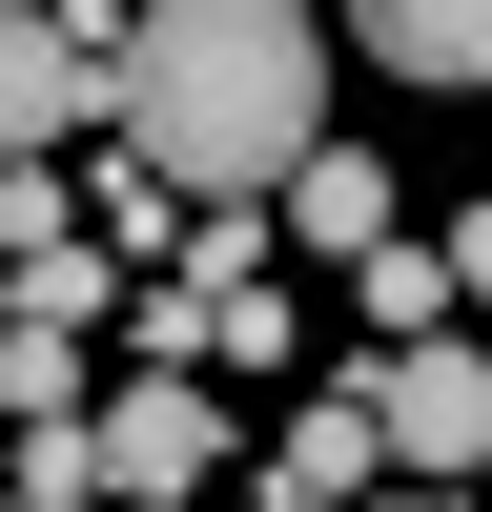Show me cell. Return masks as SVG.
Segmentation results:
<instances>
[{"label": "cell", "instance_id": "obj_1", "mask_svg": "<svg viewBox=\"0 0 492 512\" xmlns=\"http://www.w3.org/2000/svg\"><path fill=\"white\" fill-rule=\"evenodd\" d=\"M123 144H164L205 205H287L328 144V21L308 0H144L123 21Z\"/></svg>", "mask_w": 492, "mask_h": 512}, {"label": "cell", "instance_id": "obj_2", "mask_svg": "<svg viewBox=\"0 0 492 512\" xmlns=\"http://www.w3.org/2000/svg\"><path fill=\"white\" fill-rule=\"evenodd\" d=\"M205 472H226V410H205V369H123V390H103V492H123V512H185Z\"/></svg>", "mask_w": 492, "mask_h": 512}, {"label": "cell", "instance_id": "obj_3", "mask_svg": "<svg viewBox=\"0 0 492 512\" xmlns=\"http://www.w3.org/2000/svg\"><path fill=\"white\" fill-rule=\"evenodd\" d=\"M369 410H390L410 472H492V349H472V328H410V349L369 369Z\"/></svg>", "mask_w": 492, "mask_h": 512}, {"label": "cell", "instance_id": "obj_4", "mask_svg": "<svg viewBox=\"0 0 492 512\" xmlns=\"http://www.w3.org/2000/svg\"><path fill=\"white\" fill-rule=\"evenodd\" d=\"M103 103H123V41H82L62 0H21V41H0V144H41V164H62Z\"/></svg>", "mask_w": 492, "mask_h": 512}, {"label": "cell", "instance_id": "obj_5", "mask_svg": "<svg viewBox=\"0 0 492 512\" xmlns=\"http://www.w3.org/2000/svg\"><path fill=\"white\" fill-rule=\"evenodd\" d=\"M390 472H410V451H390V410H369V369H349V390H308V410H287V472H267V512H369Z\"/></svg>", "mask_w": 492, "mask_h": 512}, {"label": "cell", "instance_id": "obj_6", "mask_svg": "<svg viewBox=\"0 0 492 512\" xmlns=\"http://www.w3.org/2000/svg\"><path fill=\"white\" fill-rule=\"evenodd\" d=\"M390 226H410V205H390L369 144H308V164H287V246H308V267H369Z\"/></svg>", "mask_w": 492, "mask_h": 512}, {"label": "cell", "instance_id": "obj_7", "mask_svg": "<svg viewBox=\"0 0 492 512\" xmlns=\"http://www.w3.org/2000/svg\"><path fill=\"white\" fill-rule=\"evenodd\" d=\"M349 41L390 82H492V0H349Z\"/></svg>", "mask_w": 492, "mask_h": 512}, {"label": "cell", "instance_id": "obj_8", "mask_svg": "<svg viewBox=\"0 0 492 512\" xmlns=\"http://www.w3.org/2000/svg\"><path fill=\"white\" fill-rule=\"evenodd\" d=\"M0 390H21V431H82V328L62 308H0Z\"/></svg>", "mask_w": 492, "mask_h": 512}, {"label": "cell", "instance_id": "obj_9", "mask_svg": "<svg viewBox=\"0 0 492 512\" xmlns=\"http://www.w3.org/2000/svg\"><path fill=\"white\" fill-rule=\"evenodd\" d=\"M21 308H62V328H103V308H144V287H123V246H82V226H62V246H21Z\"/></svg>", "mask_w": 492, "mask_h": 512}, {"label": "cell", "instance_id": "obj_10", "mask_svg": "<svg viewBox=\"0 0 492 512\" xmlns=\"http://www.w3.org/2000/svg\"><path fill=\"white\" fill-rule=\"evenodd\" d=\"M451 267H472V308H492V205H451Z\"/></svg>", "mask_w": 492, "mask_h": 512}, {"label": "cell", "instance_id": "obj_11", "mask_svg": "<svg viewBox=\"0 0 492 512\" xmlns=\"http://www.w3.org/2000/svg\"><path fill=\"white\" fill-rule=\"evenodd\" d=\"M369 512H492V492H451V472H431V492H369Z\"/></svg>", "mask_w": 492, "mask_h": 512}, {"label": "cell", "instance_id": "obj_12", "mask_svg": "<svg viewBox=\"0 0 492 512\" xmlns=\"http://www.w3.org/2000/svg\"><path fill=\"white\" fill-rule=\"evenodd\" d=\"M21 512H123V492H21Z\"/></svg>", "mask_w": 492, "mask_h": 512}, {"label": "cell", "instance_id": "obj_13", "mask_svg": "<svg viewBox=\"0 0 492 512\" xmlns=\"http://www.w3.org/2000/svg\"><path fill=\"white\" fill-rule=\"evenodd\" d=\"M472 492H492V472H472Z\"/></svg>", "mask_w": 492, "mask_h": 512}]
</instances>
